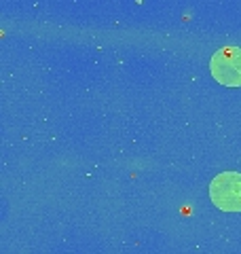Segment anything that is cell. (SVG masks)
<instances>
[{
    "label": "cell",
    "instance_id": "1",
    "mask_svg": "<svg viewBox=\"0 0 241 254\" xmlns=\"http://www.w3.org/2000/svg\"><path fill=\"white\" fill-rule=\"evenodd\" d=\"M210 199L222 212H241V174L222 172L210 182Z\"/></svg>",
    "mask_w": 241,
    "mask_h": 254
},
{
    "label": "cell",
    "instance_id": "2",
    "mask_svg": "<svg viewBox=\"0 0 241 254\" xmlns=\"http://www.w3.org/2000/svg\"><path fill=\"white\" fill-rule=\"evenodd\" d=\"M212 76L224 87H241V49L222 47L210 60Z\"/></svg>",
    "mask_w": 241,
    "mask_h": 254
}]
</instances>
